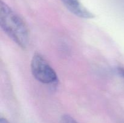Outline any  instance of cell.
<instances>
[{
    "label": "cell",
    "instance_id": "1",
    "mask_svg": "<svg viewBox=\"0 0 124 123\" xmlns=\"http://www.w3.org/2000/svg\"><path fill=\"white\" fill-rule=\"evenodd\" d=\"M0 26L19 47L26 48L29 41L26 25L22 18L2 1L0 2Z\"/></svg>",
    "mask_w": 124,
    "mask_h": 123
},
{
    "label": "cell",
    "instance_id": "5",
    "mask_svg": "<svg viewBox=\"0 0 124 123\" xmlns=\"http://www.w3.org/2000/svg\"><path fill=\"white\" fill-rule=\"evenodd\" d=\"M117 71H118V72L119 73V74L124 78V68L119 67L117 68Z\"/></svg>",
    "mask_w": 124,
    "mask_h": 123
},
{
    "label": "cell",
    "instance_id": "3",
    "mask_svg": "<svg viewBox=\"0 0 124 123\" xmlns=\"http://www.w3.org/2000/svg\"><path fill=\"white\" fill-rule=\"evenodd\" d=\"M64 6L71 13L84 19H92L94 17V14L90 12L82 5L79 0H61Z\"/></svg>",
    "mask_w": 124,
    "mask_h": 123
},
{
    "label": "cell",
    "instance_id": "4",
    "mask_svg": "<svg viewBox=\"0 0 124 123\" xmlns=\"http://www.w3.org/2000/svg\"><path fill=\"white\" fill-rule=\"evenodd\" d=\"M61 123H79L69 115H64L61 117Z\"/></svg>",
    "mask_w": 124,
    "mask_h": 123
},
{
    "label": "cell",
    "instance_id": "6",
    "mask_svg": "<svg viewBox=\"0 0 124 123\" xmlns=\"http://www.w3.org/2000/svg\"><path fill=\"white\" fill-rule=\"evenodd\" d=\"M0 123H9V122L6 118H0Z\"/></svg>",
    "mask_w": 124,
    "mask_h": 123
},
{
    "label": "cell",
    "instance_id": "2",
    "mask_svg": "<svg viewBox=\"0 0 124 123\" xmlns=\"http://www.w3.org/2000/svg\"><path fill=\"white\" fill-rule=\"evenodd\" d=\"M30 68L33 76L38 82L50 84L57 80V75L54 70L39 53H35L33 55Z\"/></svg>",
    "mask_w": 124,
    "mask_h": 123
}]
</instances>
